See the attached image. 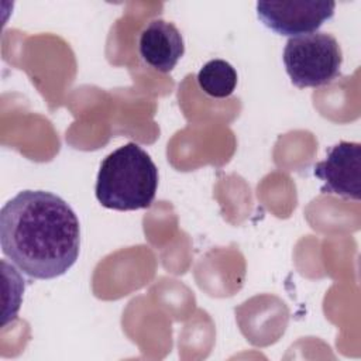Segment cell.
I'll return each instance as SVG.
<instances>
[{
  "mask_svg": "<svg viewBox=\"0 0 361 361\" xmlns=\"http://www.w3.org/2000/svg\"><path fill=\"white\" fill-rule=\"evenodd\" d=\"M0 244L25 275L54 279L79 257V220L62 197L47 190H21L1 207Z\"/></svg>",
  "mask_w": 361,
  "mask_h": 361,
  "instance_id": "1",
  "label": "cell"
},
{
  "mask_svg": "<svg viewBox=\"0 0 361 361\" xmlns=\"http://www.w3.org/2000/svg\"><path fill=\"white\" fill-rule=\"evenodd\" d=\"M157 188V165L138 144L128 142L102 161L94 192L103 207L127 212L149 207Z\"/></svg>",
  "mask_w": 361,
  "mask_h": 361,
  "instance_id": "2",
  "label": "cell"
},
{
  "mask_svg": "<svg viewBox=\"0 0 361 361\" xmlns=\"http://www.w3.org/2000/svg\"><path fill=\"white\" fill-rule=\"evenodd\" d=\"M282 59L296 87H320L340 76L343 52L331 34L312 32L289 38Z\"/></svg>",
  "mask_w": 361,
  "mask_h": 361,
  "instance_id": "3",
  "label": "cell"
},
{
  "mask_svg": "<svg viewBox=\"0 0 361 361\" xmlns=\"http://www.w3.org/2000/svg\"><path fill=\"white\" fill-rule=\"evenodd\" d=\"M334 8L336 3L327 0L258 1L257 16L274 32L292 38L316 32L333 18Z\"/></svg>",
  "mask_w": 361,
  "mask_h": 361,
  "instance_id": "4",
  "label": "cell"
},
{
  "mask_svg": "<svg viewBox=\"0 0 361 361\" xmlns=\"http://www.w3.org/2000/svg\"><path fill=\"white\" fill-rule=\"evenodd\" d=\"M316 178L323 180L320 192L344 199L361 197V144L340 141L330 147L326 158L313 166Z\"/></svg>",
  "mask_w": 361,
  "mask_h": 361,
  "instance_id": "5",
  "label": "cell"
},
{
  "mask_svg": "<svg viewBox=\"0 0 361 361\" xmlns=\"http://www.w3.org/2000/svg\"><path fill=\"white\" fill-rule=\"evenodd\" d=\"M138 52L142 61L161 73L171 72L185 54L180 31L175 24L157 18L140 34Z\"/></svg>",
  "mask_w": 361,
  "mask_h": 361,
  "instance_id": "6",
  "label": "cell"
},
{
  "mask_svg": "<svg viewBox=\"0 0 361 361\" xmlns=\"http://www.w3.org/2000/svg\"><path fill=\"white\" fill-rule=\"evenodd\" d=\"M199 87L210 97L224 99L233 94L237 86V72L224 59H212L197 73Z\"/></svg>",
  "mask_w": 361,
  "mask_h": 361,
  "instance_id": "7",
  "label": "cell"
}]
</instances>
